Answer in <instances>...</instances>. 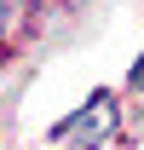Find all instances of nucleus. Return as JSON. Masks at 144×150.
Listing matches in <instances>:
<instances>
[{"instance_id": "f257e3e1", "label": "nucleus", "mask_w": 144, "mask_h": 150, "mask_svg": "<svg viewBox=\"0 0 144 150\" xmlns=\"http://www.w3.org/2000/svg\"><path fill=\"white\" fill-rule=\"evenodd\" d=\"M104 121H109V98L98 93V98H92V115H87V110H81V115H69V121L58 127V139H69V133H81V139H87V144H92V139L104 133Z\"/></svg>"}]
</instances>
